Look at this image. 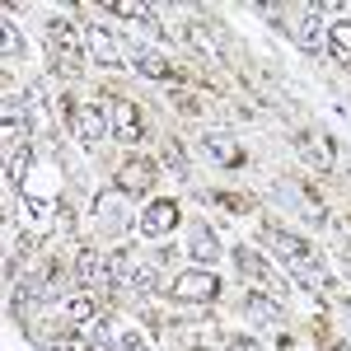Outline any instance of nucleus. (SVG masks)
I'll list each match as a JSON object with an SVG mask.
<instances>
[{"instance_id":"393cba45","label":"nucleus","mask_w":351,"mask_h":351,"mask_svg":"<svg viewBox=\"0 0 351 351\" xmlns=\"http://www.w3.org/2000/svg\"><path fill=\"white\" fill-rule=\"evenodd\" d=\"M132 286H136V291H155V286H160V271H155V267H136Z\"/></svg>"},{"instance_id":"412c9836","label":"nucleus","mask_w":351,"mask_h":351,"mask_svg":"<svg viewBox=\"0 0 351 351\" xmlns=\"http://www.w3.org/2000/svg\"><path fill=\"white\" fill-rule=\"evenodd\" d=\"M328 47H332V56H337L342 66H351V24H332V33H328Z\"/></svg>"},{"instance_id":"bb28decb","label":"nucleus","mask_w":351,"mask_h":351,"mask_svg":"<svg viewBox=\"0 0 351 351\" xmlns=\"http://www.w3.org/2000/svg\"><path fill=\"white\" fill-rule=\"evenodd\" d=\"M216 202L225 206V211H248V197H239V192H220Z\"/></svg>"},{"instance_id":"9b49d317","label":"nucleus","mask_w":351,"mask_h":351,"mask_svg":"<svg viewBox=\"0 0 351 351\" xmlns=\"http://www.w3.org/2000/svg\"><path fill=\"white\" fill-rule=\"evenodd\" d=\"M122 206H127V192H122V188L104 192V197H99V206H94V220H99V225H108V230H127Z\"/></svg>"},{"instance_id":"cd10ccee","label":"nucleus","mask_w":351,"mask_h":351,"mask_svg":"<svg viewBox=\"0 0 351 351\" xmlns=\"http://www.w3.org/2000/svg\"><path fill=\"white\" fill-rule=\"evenodd\" d=\"M117 351H150V347H145V337H136V332H122Z\"/></svg>"},{"instance_id":"f3484780","label":"nucleus","mask_w":351,"mask_h":351,"mask_svg":"<svg viewBox=\"0 0 351 351\" xmlns=\"http://www.w3.org/2000/svg\"><path fill=\"white\" fill-rule=\"evenodd\" d=\"M75 276H80L84 286H94V281H104V276H108V263H104L94 248H80V253H75Z\"/></svg>"},{"instance_id":"4be33fe9","label":"nucleus","mask_w":351,"mask_h":351,"mask_svg":"<svg viewBox=\"0 0 351 351\" xmlns=\"http://www.w3.org/2000/svg\"><path fill=\"white\" fill-rule=\"evenodd\" d=\"M319 43H324V33H319V10L309 5V10H304V28H300V47H304V52H314Z\"/></svg>"},{"instance_id":"6e6552de","label":"nucleus","mask_w":351,"mask_h":351,"mask_svg":"<svg viewBox=\"0 0 351 351\" xmlns=\"http://www.w3.org/2000/svg\"><path fill=\"white\" fill-rule=\"evenodd\" d=\"M155 173H160V169H155L150 160H141V155H132V160H127L122 169H117V188L127 192V197H132V192H150V183H155Z\"/></svg>"},{"instance_id":"a878e982","label":"nucleus","mask_w":351,"mask_h":351,"mask_svg":"<svg viewBox=\"0 0 351 351\" xmlns=\"http://www.w3.org/2000/svg\"><path fill=\"white\" fill-rule=\"evenodd\" d=\"M5 52H10V56H24V38L14 33V24H10V19H5Z\"/></svg>"},{"instance_id":"4468645a","label":"nucleus","mask_w":351,"mask_h":351,"mask_svg":"<svg viewBox=\"0 0 351 351\" xmlns=\"http://www.w3.org/2000/svg\"><path fill=\"white\" fill-rule=\"evenodd\" d=\"M28 164H33V150H28L24 141H19V145H10V155H5V183H10V188H24Z\"/></svg>"},{"instance_id":"5701e85b","label":"nucleus","mask_w":351,"mask_h":351,"mask_svg":"<svg viewBox=\"0 0 351 351\" xmlns=\"http://www.w3.org/2000/svg\"><path fill=\"white\" fill-rule=\"evenodd\" d=\"M164 164H169V173L188 178V155H183V145H178L173 136H164Z\"/></svg>"},{"instance_id":"f03ea898","label":"nucleus","mask_w":351,"mask_h":351,"mask_svg":"<svg viewBox=\"0 0 351 351\" xmlns=\"http://www.w3.org/2000/svg\"><path fill=\"white\" fill-rule=\"evenodd\" d=\"M267 243L286 258V267H291V276L295 281H304V286H324L328 276H324V267L309 258V243L304 239H295V234H286V230H271L267 234Z\"/></svg>"},{"instance_id":"6ab92c4d","label":"nucleus","mask_w":351,"mask_h":351,"mask_svg":"<svg viewBox=\"0 0 351 351\" xmlns=\"http://www.w3.org/2000/svg\"><path fill=\"white\" fill-rule=\"evenodd\" d=\"M112 14H122V19H136V24H150L155 28V10L145 5V0H117V5H108Z\"/></svg>"},{"instance_id":"b1692460","label":"nucleus","mask_w":351,"mask_h":351,"mask_svg":"<svg viewBox=\"0 0 351 351\" xmlns=\"http://www.w3.org/2000/svg\"><path fill=\"white\" fill-rule=\"evenodd\" d=\"M108 276L117 281V286H132V276H136V267L127 263V253H112L108 258Z\"/></svg>"},{"instance_id":"a211bd4d","label":"nucleus","mask_w":351,"mask_h":351,"mask_svg":"<svg viewBox=\"0 0 351 351\" xmlns=\"http://www.w3.org/2000/svg\"><path fill=\"white\" fill-rule=\"evenodd\" d=\"M61 314H66L75 328H84L89 319H99V314H94V300H89V295H66V300H61Z\"/></svg>"},{"instance_id":"39448f33","label":"nucleus","mask_w":351,"mask_h":351,"mask_svg":"<svg viewBox=\"0 0 351 351\" xmlns=\"http://www.w3.org/2000/svg\"><path fill=\"white\" fill-rule=\"evenodd\" d=\"M104 108H108V127H112V136H117L122 145H136V141L145 136V127H141V108H136V104H127V99H108Z\"/></svg>"},{"instance_id":"f257e3e1","label":"nucleus","mask_w":351,"mask_h":351,"mask_svg":"<svg viewBox=\"0 0 351 351\" xmlns=\"http://www.w3.org/2000/svg\"><path fill=\"white\" fill-rule=\"evenodd\" d=\"M84 33L71 19H52L47 24V61H52V71H61V75H80L84 66Z\"/></svg>"},{"instance_id":"c756f323","label":"nucleus","mask_w":351,"mask_h":351,"mask_svg":"<svg viewBox=\"0 0 351 351\" xmlns=\"http://www.w3.org/2000/svg\"><path fill=\"white\" fill-rule=\"evenodd\" d=\"M332 351H351V342H337V347H332Z\"/></svg>"},{"instance_id":"1a4fd4ad","label":"nucleus","mask_w":351,"mask_h":351,"mask_svg":"<svg viewBox=\"0 0 351 351\" xmlns=\"http://www.w3.org/2000/svg\"><path fill=\"white\" fill-rule=\"evenodd\" d=\"M84 47H89V56H94L99 66H122V47H117V38H112L108 28L89 24L84 28Z\"/></svg>"},{"instance_id":"9d476101","label":"nucleus","mask_w":351,"mask_h":351,"mask_svg":"<svg viewBox=\"0 0 351 351\" xmlns=\"http://www.w3.org/2000/svg\"><path fill=\"white\" fill-rule=\"evenodd\" d=\"M202 150H206V155H211L216 164H225V169H243L239 141H230L225 132H206V136H202Z\"/></svg>"},{"instance_id":"aec40b11","label":"nucleus","mask_w":351,"mask_h":351,"mask_svg":"<svg viewBox=\"0 0 351 351\" xmlns=\"http://www.w3.org/2000/svg\"><path fill=\"white\" fill-rule=\"evenodd\" d=\"M276 304H281V300L253 295V291H248V295H243V309H248V314H253V319H258V324H276Z\"/></svg>"},{"instance_id":"ddd939ff","label":"nucleus","mask_w":351,"mask_h":351,"mask_svg":"<svg viewBox=\"0 0 351 351\" xmlns=\"http://www.w3.org/2000/svg\"><path fill=\"white\" fill-rule=\"evenodd\" d=\"M300 155H304V160L314 164V169H332V164H337V150H332V141H328V136H300Z\"/></svg>"},{"instance_id":"c85d7f7f","label":"nucleus","mask_w":351,"mask_h":351,"mask_svg":"<svg viewBox=\"0 0 351 351\" xmlns=\"http://www.w3.org/2000/svg\"><path fill=\"white\" fill-rule=\"evenodd\" d=\"M225 351H263V347H258L253 337H230V342H225Z\"/></svg>"},{"instance_id":"f8f14e48","label":"nucleus","mask_w":351,"mask_h":351,"mask_svg":"<svg viewBox=\"0 0 351 351\" xmlns=\"http://www.w3.org/2000/svg\"><path fill=\"white\" fill-rule=\"evenodd\" d=\"M80 337H84L94 351H117V342H122V332H117V328H112L104 314H99V319H89V324L80 328Z\"/></svg>"},{"instance_id":"2eb2a0df","label":"nucleus","mask_w":351,"mask_h":351,"mask_svg":"<svg viewBox=\"0 0 351 351\" xmlns=\"http://www.w3.org/2000/svg\"><path fill=\"white\" fill-rule=\"evenodd\" d=\"M188 253L197 258V263H202V267H211V263L220 258V243H216V234H211L206 225H197V230H192V239H188Z\"/></svg>"},{"instance_id":"dca6fc26","label":"nucleus","mask_w":351,"mask_h":351,"mask_svg":"<svg viewBox=\"0 0 351 351\" xmlns=\"http://www.w3.org/2000/svg\"><path fill=\"white\" fill-rule=\"evenodd\" d=\"M132 56H136V66H141L150 80H169V75H173V66H169V56H164L160 47H136Z\"/></svg>"},{"instance_id":"0eeeda50","label":"nucleus","mask_w":351,"mask_h":351,"mask_svg":"<svg viewBox=\"0 0 351 351\" xmlns=\"http://www.w3.org/2000/svg\"><path fill=\"white\" fill-rule=\"evenodd\" d=\"M169 230H178V202H150L145 206V216H141V234L145 239H164Z\"/></svg>"},{"instance_id":"7ed1b4c3","label":"nucleus","mask_w":351,"mask_h":351,"mask_svg":"<svg viewBox=\"0 0 351 351\" xmlns=\"http://www.w3.org/2000/svg\"><path fill=\"white\" fill-rule=\"evenodd\" d=\"M71 132H75L80 145H99V141L112 132L108 108H104V104H75V108H71Z\"/></svg>"},{"instance_id":"423d86ee","label":"nucleus","mask_w":351,"mask_h":351,"mask_svg":"<svg viewBox=\"0 0 351 351\" xmlns=\"http://www.w3.org/2000/svg\"><path fill=\"white\" fill-rule=\"evenodd\" d=\"M234 263H239V271H248L258 286H267V291H276V300L286 295V281H281V271L271 267L267 258L258 253V248H234Z\"/></svg>"},{"instance_id":"20e7f679","label":"nucleus","mask_w":351,"mask_h":351,"mask_svg":"<svg viewBox=\"0 0 351 351\" xmlns=\"http://www.w3.org/2000/svg\"><path fill=\"white\" fill-rule=\"evenodd\" d=\"M169 295L173 300H216L220 295V276L211 267H188L183 276H173Z\"/></svg>"}]
</instances>
